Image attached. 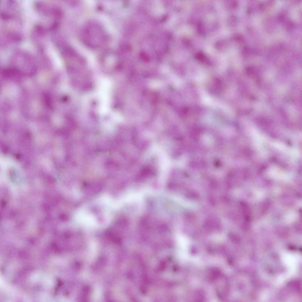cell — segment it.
<instances>
[{
    "mask_svg": "<svg viewBox=\"0 0 302 302\" xmlns=\"http://www.w3.org/2000/svg\"><path fill=\"white\" fill-rule=\"evenodd\" d=\"M194 57L197 60L207 64L210 63V61L209 58L202 52H198L194 55Z\"/></svg>",
    "mask_w": 302,
    "mask_h": 302,
    "instance_id": "obj_3",
    "label": "cell"
},
{
    "mask_svg": "<svg viewBox=\"0 0 302 302\" xmlns=\"http://www.w3.org/2000/svg\"><path fill=\"white\" fill-rule=\"evenodd\" d=\"M225 7L229 9H233L236 8L237 5V3L235 1H227L224 3Z\"/></svg>",
    "mask_w": 302,
    "mask_h": 302,
    "instance_id": "obj_6",
    "label": "cell"
},
{
    "mask_svg": "<svg viewBox=\"0 0 302 302\" xmlns=\"http://www.w3.org/2000/svg\"><path fill=\"white\" fill-rule=\"evenodd\" d=\"M214 47L218 51L223 52H225L227 49L228 43L226 40H219L215 43Z\"/></svg>",
    "mask_w": 302,
    "mask_h": 302,
    "instance_id": "obj_2",
    "label": "cell"
},
{
    "mask_svg": "<svg viewBox=\"0 0 302 302\" xmlns=\"http://www.w3.org/2000/svg\"><path fill=\"white\" fill-rule=\"evenodd\" d=\"M236 18L233 15L228 16L226 20V23L228 27L232 28L236 25Z\"/></svg>",
    "mask_w": 302,
    "mask_h": 302,
    "instance_id": "obj_4",
    "label": "cell"
},
{
    "mask_svg": "<svg viewBox=\"0 0 302 302\" xmlns=\"http://www.w3.org/2000/svg\"><path fill=\"white\" fill-rule=\"evenodd\" d=\"M197 31L200 35L203 36L205 35V31L203 24L201 21L199 22L197 24Z\"/></svg>",
    "mask_w": 302,
    "mask_h": 302,
    "instance_id": "obj_5",
    "label": "cell"
},
{
    "mask_svg": "<svg viewBox=\"0 0 302 302\" xmlns=\"http://www.w3.org/2000/svg\"><path fill=\"white\" fill-rule=\"evenodd\" d=\"M81 38L85 44L93 48L100 47L106 42V33L102 27L96 23L87 24L82 29Z\"/></svg>",
    "mask_w": 302,
    "mask_h": 302,
    "instance_id": "obj_1",
    "label": "cell"
}]
</instances>
